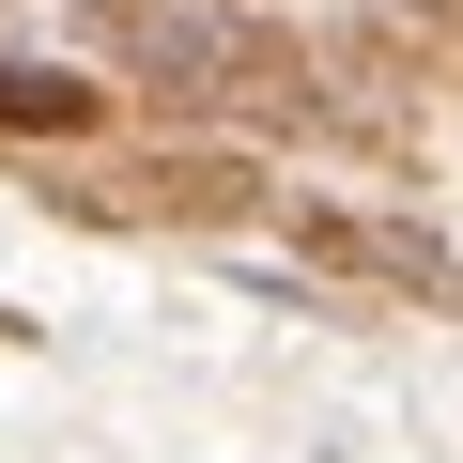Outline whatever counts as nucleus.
Returning <instances> with one entry per match:
<instances>
[{
  "instance_id": "1",
  "label": "nucleus",
  "mask_w": 463,
  "mask_h": 463,
  "mask_svg": "<svg viewBox=\"0 0 463 463\" xmlns=\"http://www.w3.org/2000/svg\"><path fill=\"white\" fill-rule=\"evenodd\" d=\"M78 32H93L124 78H155L170 109H216V93L279 78V47H263L248 16H216V0H78Z\"/></svg>"
},
{
  "instance_id": "2",
  "label": "nucleus",
  "mask_w": 463,
  "mask_h": 463,
  "mask_svg": "<svg viewBox=\"0 0 463 463\" xmlns=\"http://www.w3.org/2000/svg\"><path fill=\"white\" fill-rule=\"evenodd\" d=\"M279 216H294V248L340 263V279H386V294H417V309L448 294V232H432V216H371V201H279Z\"/></svg>"
},
{
  "instance_id": "3",
  "label": "nucleus",
  "mask_w": 463,
  "mask_h": 463,
  "mask_svg": "<svg viewBox=\"0 0 463 463\" xmlns=\"http://www.w3.org/2000/svg\"><path fill=\"white\" fill-rule=\"evenodd\" d=\"M109 124V78H62V62H0V139H93Z\"/></svg>"
},
{
  "instance_id": "4",
  "label": "nucleus",
  "mask_w": 463,
  "mask_h": 463,
  "mask_svg": "<svg viewBox=\"0 0 463 463\" xmlns=\"http://www.w3.org/2000/svg\"><path fill=\"white\" fill-rule=\"evenodd\" d=\"M248 201H263L248 155H155V185H139V216H248Z\"/></svg>"
}]
</instances>
